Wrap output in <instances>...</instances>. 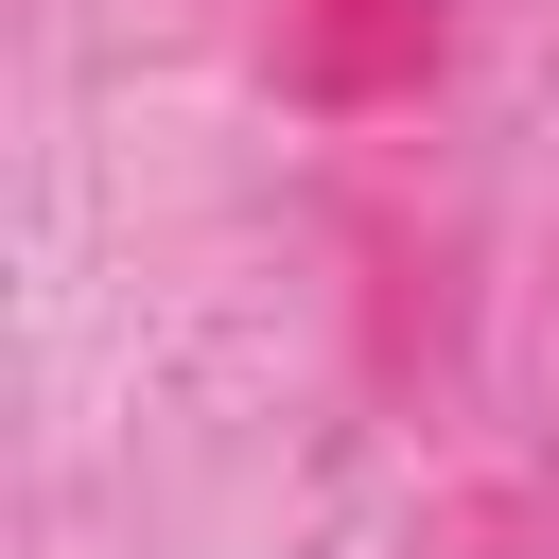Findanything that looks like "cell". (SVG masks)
Instances as JSON below:
<instances>
[{"label":"cell","instance_id":"cell-1","mask_svg":"<svg viewBox=\"0 0 559 559\" xmlns=\"http://www.w3.org/2000/svg\"><path fill=\"white\" fill-rule=\"evenodd\" d=\"M262 70L314 122H402L454 70V0H262Z\"/></svg>","mask_w":559,"mask_h":559}]
</instances>
